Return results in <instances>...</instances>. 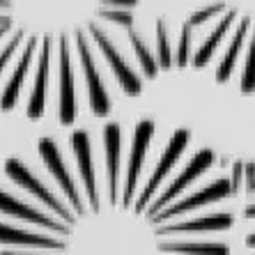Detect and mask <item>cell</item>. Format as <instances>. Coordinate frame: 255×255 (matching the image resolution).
<instances>
[{
    "label": "cell",
    "mask_w": 255,
    "mask_h": 255,
    "mask_svg": "<svg viewBox=\"0 0 255 255\" xmlns=\"http://www.w3.org/2000/svg\"><path fill=\"white\" fill-rule=\"evenodd\" d=\"M129 42H131V48H133V53H136L138 62H140L142 71H145V76H147V78H156V74H159L156 58L152 55V51H149V46L145 44V39L140 37V32H138V30H133V28L129 30Z\"/></svg>",
    "instance_id": "ffe728a7"
},
{
    "label": "cell",
    "mask_w": 255,
    "mask_h": 255,
    "mask_svg": "<svg viewBox=\"0 0 255 255\" xmlns=\"http://www.w3.org/2000/svg\"><path fill=\"white\" fill-rule=\"evenodd\" d=\"M244 95H253L255 92V21L253 30H251V42H249V53H246V65H244L242 83H239Z\"/></svg>",
    "instance_id": "44dd1931"
},
{
    "label": "cell",
    "mask_w": 255,
    "mask_h": 255,
    "mask_svg": "<svg viewBox=\"0 0 255 255\" xmlns=\"http://www.w3.org/2000/svg\"><path fill=\"white\" fill-rule=\"evenodd\" d=\"M251 30H253V21L251 18H239L237 21V30L232 32V42L228 46L226 55L221 60L219 69H216V81L219 83H228L232 76V71H235V65H237V58H239V51H242L244 42H246V37L251 35Z\"/></svg>",
    "instance_id": "e0dca14e"
},
{
    "label": "cell",
    "mask_w": 255,
    "mask_h": 255,
    "mask_svg": "<svg viewBox=\"0 0 255 255\" xmlns=\"http://www.w3.org/2000/svg\"><path fill=\"white\" fill-rule=\"evenodd\" d=\"M237 21H239V16H237V12H235V9H228V12L221 16V21L216 23V28L209 32V37L200 44V48L196 51V58H193V67H196V69H202V67L209 65V60H212L214 51L219 48V44L226 39V35L230 32V28L237 23Z\"/></svg>",
    "instance_id": "2e32d148"
},
{
    "label": "cell",
    "mask_w": 255,
    "mask_h": 255,
    "mask_svg": "<svg viewBox=\"0 0 255 255\" xmlns=\"http://www.w3.org/2000/svg\"><path fill=\"white\" fill-rule=\"evenodd\" d=\"M60 97H58V118L60 125H74L78 118V99H76V83H74V67L69 55V39L60 37Z\"/></svg>",
    "instance_id": "5b68a950"
},
{
    "label": "cell",
    "mask_w": 255,
    "mask_h": 255,
    "mask_svg": "<svg viewBox=\"0 0 255 255\" xmlns=\"http://www.w3.org/2000/svg\"><path fill=\"white\" fill-rule=\"evenodd\" d=\"M244 184H246V191H253V184H255V166L253 163H246L244 166Z\"/></svg>",
    "instance_id": "4316f807"
},
{
    "label": "cell",
    "mask_w": 255,
    "mask_h": 255,
    "mask_svg": "<svg viewBox=\"0 0 255 255\" xmlns=\"http://www.w3.org/2000/svg\"><path fill=\"white\" fill-rule=\"evenodd\" d=\"M5 172H7V177L12 179L14 184L23 186V189L28 191L30 196H35L37 200L44 202L48 209H53V212L58 214V216H62V219H65L69 226L74 223V216L69 214V209L62 207V202H60L58 198H55L53 193H51V191H48L46 186H44L42 182H39V179L32 175V172H30L28 166H23V163H21L18 159H9V161L5 163Z\"/></svg>",
    "instance_id": "8992f818"
},
{
    "label": "cell",
    "mask_w": 255,
    "mask_h": 255,
    "mask_svg": "<svg viewBox=\"0 0 255 255\" xmlns=\"http://www.w3.org/2000/svg\"><path fill=\"white\" fill-rule=\"evenodd\" d=\"M104 152H106V172H108V198L111 205L118 200L120 182V156H122V129L115 122L104 127Z\"/></svg>",
    "instance_id": "4fadbf2b"
},
{
    "label": "cell",
    "mask_w": 255,
    "mask_h": 255,
    "mask_svg": "<svg viewBox=\"0 0 255 255\" xmlns=\"http://www.w3.org/2000/svg\"><path fill=\"white\" fill-rule=\"evenodd\" d=\"M69 145L71 152L76 156L78 163V175L83 179L85 191H88L90 205L92 209H99V196H97V182H95V161H92V140H90V133L85 129H78L69 136Z\"/></svg>",
    "instance_id": "30bf717a"
},
{
    "label": "cell",
    "mask_w": 255,
    "mask_h": 255,
    "mask_svg": "<svg viewBox=\"0 0 255 255\" xmlns=\"http://www.w3.org/2000/svg\"><path fill=\"white\" fill-rule=\"evenodd\" d=\"M35 48H37V37H30L28 44H25V48H23V55H21V60H18V65L14 67L12 78H9L5 92H2V97H0V111L9 113V111L18 104L21 88H23L25 74H28V69H30V62H32V53H35Z\"/></svg>",
    "instance_id": "5bb4252c"
},
{
    "label": "cell",
    "mask_w": 255,
    "mask_h": 255,
    "mask_svg": "<svg viewBox=\"0 0 255 255\" xmlns=\"http://www.w3.org/2000/svg\"><path fill=\"white\" fill-rule=\"evenodd\" d=\"M5 32H9V25H0V37H5Z\"/></svg>",
    "instance_id": "1f68e13d"
},
{
    "label": "cell",
    "mask_w": 255,
    "mask_h": 255,
    "mask_svg": "<svg viewBox=\"0 0 255 255\" xmlns=\"http://www.w3.org/2000/svg\"><path fill=\"white\" fill-rule=\"evenodd\" d=\"M21 39H23V32L18 30V32H14V37L9 39V44H7V46L2 48V53H0V76H2V71H5V67L9 65V60L14 58V51L18 48Z\"/></svg>",
    "instance_id": "d4e9b609"
},
{
    "label": "cell",
    "mask_w": 255,
    "mask_h": 255,
    "mask_svg": "<svg viewBox=\"0 0 255 255\" xmlns=\"http://www.w3.org/2000/svg\"><path fill=\"white\" fill-rule=\"evenodd\" d=\"M235 219L228 212H219V214H207V216H198L191 221H182V223H172V226L161 228L159 235H184V232H219V230H228L232 228Z\"/></svg>",
    "instance_id": "9a60e30c"
},
{
    "label": "cell",
    "mask_w": 255,
    "mask_h": 255,
    "mask_svg": "<svg viewBox=\"0 0 255 255\" xmlns=\"http://www.w3.org/2000/svg\"><path fill=\"white\" fill-rule=\"evenodd\" d=\"M189 138H191L189 129H177L175 133H172V138L168 140L166 149H163V154H161L159 163H156L154 172L149 175V179H147V184H145V189H142L140 198L136 200V212H142V209L147 207V202L152 200V196L156 193V189L161 186V182L166 179V175L172 170V166L179 161V156L184 154L186 145H189Z\"/></svg>",
    "instance_id": "277c9868"
},
{
    "label": "cell",
    "mask_w": 255,
    "mask_h": 255,
    "mask_svg": "<svg viewBox=\"0 0 255 255\" xmlns=\"http://www.w3.org/2000/svg\"><path fill=\"white\" fill-rule=\"evenodd\" d=\"M51 46L53 39L46 37L42 44V53L37 60V74H35V85H32V95L28 101V118L39 120L44 115V104H46V88H48V71H51Z\"/></svg>",
    "instance_id": "7c38bea8"
},
{
    "label": "cell",
    "mask_w": 255,
    "mask_h": 255,
    "mask_svg": "<svg viewBox=\"0 0 255 255\" xmlns=\"http://www.w3.org/2000/svg\"><path fill=\"white\" fill-rule=\"evenodd\" d=\"M76 48H78V58H81V67H83V76L88 83V97H90V111L95 118H108L113 111V101L111 95L104 88L99 71H97L95 58H92V48L88 44L85 32H76Z\"/></svg>",
    "instance_id": "6da1fadb"
},
{
    "label": "cell",
    "mask_w": 255,
    "mask_h": 255,
    "mask_svg": "<svg viewBox=\"0 0 255 255\" xmlns=\"http://www.w3.org/2000/svg\"><path fill=\"white\" fill-rule=\"evenodd\" d=\"M191 35H193V28H191L189 23H184L182 25V35H179V46H177V51H175L177 55L172 60V65H177L179 69H184L191 60Z\"/></svg>",
    "instance_id": "603a6c76"
},
{
    "label": "cell",
    "mask_w": 255,
    "mask_h": 255,
    "mask_svg": "<svg viewBox=\"0 0 255 255\" xmlns=\"http://www.w3.org/2000/svg\"><path fill=\"white\" fill-rule=\"evenodd\" d=\"M99 18H104V21H108V23H115L120 25V28L125 30H131L133 28V12H125V9H99V14H97Z\"/></svg>",
    "instance_id": "cb8c5ba5"
},
{
    "label": "cell",
    "mask_w": 255,
    "mask_h": 255,
    "mask_svg": "<svg viewBox=\"0 0 255 255\" xmlns=\"http://www.w3.org/2000/svg\"><path fill=\"white\" fill-rule=\"evenodd\" d=\"M156 65L159 69L172 67V48L168 42V25L163 21H156Z\"/></svg>",
    "instance_id": "7402d4cb"
},
{
    "label": "cell",
    "mask_w": 255,
    "mask_h": 255,
    "mask_svg": "<svg viewBox=\"0 0 255 255\" xmlns=\"http://www.w3.org/2000/svg\"><path fill=\"white\" fill-rule=\"evenodd\" d=\"M159 249L179 255H230V249L221 242H163Z\"/></svg>",
    "instance_id": "d6986e66"
},
{
    "label": "cell",
    "mask_w": 255,
    "mask_h": 255,
    "mask_svg": "<svg viewBox=\"0 0 255 255\" xmlns=\"http://www.w3.org/2000/svg\"><path fill=\"white\" fill-rule=\"evenodd\" d=\"M0 25H9V28H12V25H14V18L7 16V14H0Z\"/></svg>",
    "instance_id": "83f0119b"
},
{
    "label": "cell",
    "mask_w": 255,
    "mask_h": 255,
    "mask_svg": "<svg viewBox=\"0 0 255 255\" xmlns=\"http://www.w3.org/2000/svg\"><path fill=\"white\" fill-rule=\"evenodd\" d=\"M244 182V163L239 161V163H235L232 166V177H230V196L232 193H239V186H242Z\"/></svg>",
    "instance_id": "484cf974"
},
{
    "label": "cell",
    "mask_w": 255,
    "mask_h": 255,
    "mask_svg": "<svg viewBox=\"0 0 255 255\" xmlns=\"http://www.w3.org/2000/svg\"><path fill=\"white\" fill-rule=\"evenodd\" d=\"M214 159H216V156H214L212 149H200V152H198V154L189 161V166H186L184 170H182V172L177 175V179H172V184L168 186V189L163 191V193H161V196L156 198L154 202H152V207H149V212H147L149 216L159 214L161 209L166 207L168 202L175 200V198H177L179 193H182V191L186 189V186L193 184V182H196V179L200 177L202 172H207L209 168L214 166Z\"/></svg>",
    "instance_id": "52a82bcc"
},
{
    "label": "cell",
    "mask_w": 255,
    "mask_h": 255,
    "mask_svg": "<svg viewBox=\"0 0 255 255\" xmlns=\"http://www.w3.org/2000/svg\"><path fill=\"white\" fill-rule=\"evenodd\" d=\"M244 216L246 219H255V205H249V207L244 209Z\"/></svg>",
    "instance_id": "f1b7e54d"
},
{
    "label": "cell",
    "mask_w": 255,
    "mask_h": 255,
    "mask_svg": "<svg viewBox=\"0 0 255 255\" xmlns=\"http://www.w3.org/2000/svg\"><path fill=\"white\" fill-rule=\"evenodd\" d=\"M0 244H14V246H30V249H65V244L58 239H48L39 232L18 230L7 223H0Z\"/></svg>",
    "instance_id": "ac0fdd59"
},
{
    "label": "cell",
    "mask_w": 255,
    "mask_h": 255,
    "mask_svg": "<svg viewBox=\"0 0 255 255\" xmlns=\"http://www.w3.org/2000/svg\"><path fill=\"white\" fill-rule=\"evenodd\" d=\"M251 193H255V184H253V191H251Z\"/></svg>",
    "instance_id": "d6a6232c"
},
{
    "label": "cell",
    "mask_w": 255,
    "mask_h": 255,
    "mask_svg": "<svg viewBox=\"0 0 255 255\" xmlns=\"http://www.w3.org/2000/svg\"><path fill=\"white\" fill-rule=\"evenodd\" d=\"M0 255H46V253H18V251H5Z\"/></svg>",
    "instance_id": "f546056e"
},
{
    "label": "cell",
    "mask_w": 255,
    "mask_h": 255,
    "mask_svg": "<svg viewBox=\"0 0 255 255\" xmlns=\"http://www.w3.org/2000/svg\"><path fill=\"white\" fill-rule=\"evenodd\" d=\"M37 147H39V156H42L44 166H46L48 172L53 175V179L60 184V189L65 191V196H67V200L71 202V207L76 209V214H83L85 212V209H83V202H81L78 189L74 186V179H71L69 170H67L65 161H62V154H60L58 145H55L51 138H42Z\"/></svg>",
    "instance_id": "ba28073f"
},
{
    "label": "cell",
    "mask_w": 255,
    "mask_h": 255,
    "mask_svg": "<svg viewBox=\"0 0 255 255\" xmlns=\"http://www.w3.org/2000/svg\"><path fill=\"white\" fill-rule=\"evenodd\" d=\"M0 214L12 216V219L28 221V223L42 226V228H46V230L62 232V235H67V232H69V226H62V223L53 221L48 214H44V212H37L35 207H30V205L21 202L18 198H14L12 193H7V191H2V189H0Z\"/></svg>",
    "instance_id": "8fae6325"
},
{
    "label": "cell",
    "mask_w": 255,
    "mask_h": 255,
    "mask_svg": "<svg viewBox=\"0 0 255 255\" xmlns=\"http://www.w3.org/2000/svg\"><path fill=\"white\" fill-rule=\"evenodd\" d=\"M246 246H249V249H255V232H251L249 237H246Z\"/></svg>",
    "instance_id": "4dcf8cb0"
},
{
    "label": "cell",
    "mask_w": 255,
    "mask_h": 255,
    "mask_svg": "<svg viewBox=\"0 0 255 255\" xmlns=\"http://www.w3.org/2000/svg\"><path fill=\"white\" fill-rule=\"evenodd\" d=\"M230 196V179H216L209 186H205L202 191H196L193 196L179 200L177 205L172 207H163L159 214L152 216V223H161V221L175 219V216H182V214H189L198 207H205V205H212V202H219L223 198Z\"/></svg>",
    "instance_id": "9c48e42d"
},
{
    "label": "cell",
    "mask_w": 255,
    "mask_h": 255,
    "mask_svg": "<svg viewBox=\"0 0 255 255\" xmlns=\"http://www.w3.org/2000/svg\"><path fill=\"white\" fill-rule=\"evenodd\" d=\"M88 30H90V35H92V39L97 42V46H99L101 55L106 58L111 71H113L115 78H118V83H120V88H122V92H125V95H129V97H138L142 92L140 76H138L136 71L131 69L129 62H127V60L120 55V51L115 48V44L111 42V37H108L106 32L99 28V25L90 21Z\"/></svg>",
    "instance_id": "7a4b0ae2"
},
{
    "label": "cell",
    "mask_w": 255,
    "mask_h": 255,
    "mask_svg": "<svg viewBox=\"0 0 255 255\" xmlns=\"http://www.w3.org/2000/svg\"><path fill=\"white\" fill-rule=\"evenodd\" d=\"M154 136V122L152 120H140L133 131V142H131V154H129V166H127V179H125V191H122V207L129 209V205L133 202V193H136L138 177L145 166L147 159L149 142Z\"/></svg>",
    "instance_id": "3957f363"
}]
</instances>
